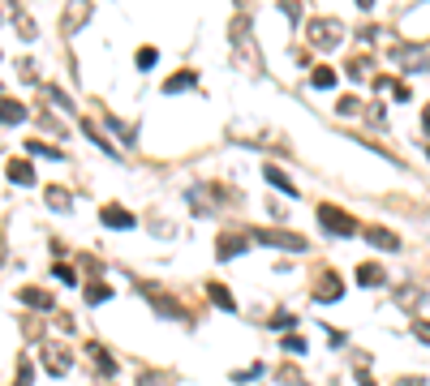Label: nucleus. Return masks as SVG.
Masks as SVG:
<instances>
[{
  "label": "nucleus",
  "mask_w": 430,
  "mask_h": 386,
  "mask_svg": "<svg viewBox=\"0 0 430 386\" xmlns=\"http://www.w3.org/2000/svg\"><path fill=\"white\" fill-rule=\"evenodd\" d=\"M39 357H43V369H47L52 378H65V374H69V365H73L69 348H60V344H43V348H39Z\"/></svg>",
  "instance_id": "3"
},
{
  "label": "nucleus",
  "mask_w": 430,
  "mask_h": 386,
  "mask_svg": "<svg viewBox=\"0 0 430 386\" xmlns=\"http://www.w3.org/2000/svg\"><path fill=\"white\" fill-rule=\"evenodd\" d=\"M413 335H418L422 344H430V322H426V318H418V322H413Z\"/></svg>",
  "instance_id": "27"
},
{
  "label": "nucleus",
  "mask_w": 430,
  "mask_h": 386,
  "mask_svg": "<svg viewBox=\"0 0 430 386\" xmlns=\"http://www.w3.org/2000/svg\"><path fill=\"white\" fill-rule=\"evenodd\" d=\"M26 151H30V155H43V159H56V164L65 159V155H60L56 146H43V142H26Z\"/></svg>",
  "instance_id": "21"
},
{
  "label": "nucleus",
  "mask_w": 430,
  "mask_h": 386,
  "mask_svg": "<svg viewBox=\"0 0 430 386\" xmlns=\"http://www.w3.org/2000/svg\"><path fill=\"white\" fill-rule=\"evenodd\" d=\"M246 240H250L246 232H241V236H237V232H228L224 240H219V249H215V257H219V262H228V257H237V253H241V249H246Z\"/></svg>",
  "instance_id": "7"
},
{
  "label": "nucleus",
  "mask_w": 430,
  "mask_h": 386,
  "mask_svg": "<svg viewBox=\"0 0 430 386\" xmlns=\"http://www.w3.org/2000/svg\"><path fill=\"white\" fill-rule=\"evenodd\" d=\"M318 305H331V300H340L344 296V279H336V275H323L314 283V292H310Z\"/></svg>",
  "instance_id": "5"
},
{
  "label": "nucleus",
  "mask_w": 430,
  "mask_h": 386,
  "mask_svg": "<svg viewBox=\"0 0 430 386\" xmlns=\"http://www.w3.org/2000/svg\"><path fill=\"white\" fill-rule=\"evenodd\" d=\"M284 348H289V352H293V357H301V352H306V344H301V339H297V335H289V339H284Z\"/></svg>",
  "instance_id": "32"
},
{
  "label": "nucleus",
  "mask_w": 430,
  "mask_h": 386,
  "mask_svg": "<svg viewBox=\"0 0 430 386\" xmlns=\"http://www.w3.org/2000/svg\"><path fill=\"white\" fill-rule=\"evenodd\" d=\"M206 296H211V300H215L224 313H232V309H237V300H232V292H228L224 283H206Z\"/></svg>",
  "instance_id": "13"
},
{
  "label": "nucleus",
  "mask_w": 430,
  "mask_h": 386,
  "mask_svg": "<svg viewBox=\"0 0 430 386\" xmlns=\"http://www.w3.org/2000/svg\"><path fill=\"white\" fill-rule=\"evenodd\" d=\"M280 378H284V386H306V378H301L293 365H284V369H280Z\"/></svg>",
  "instance_id": "24"
},
{
  "label": "nucleus",
  "mask_w": 430,
  "mask_h": 386,
  "mask_svg": "<svg viewBox=\"0 0 430 386\" xmlns=\"http://www.w3.org/2000/svg\"><path fill=\"white\" fill-rule=\"evenodd\" d=\"M348 77H370V56H357V60H348Z\"/></svg>",
  "instance_id": "20"
},
{
  "label": "nucleus",
  "mask_w": 430,
  "mask_h": 386,
  "mask_svg": "<svg viewBox=\"0 0 430 386\" xmlns=\"http://www.w3.org/2000/svg\"><path fill=\"white\" fill-rule=\"evenodd\" d=\"M250 240H263V245H276V249H289V253H301L306 249V240L301 236H293V232H267V228H254V232H246Z\"/></svg>",
  "instance_id": "4"
},
{
  "label": "nucleus",
  "mask_w": 430,
  "mask_h": 386,
  "mask_svg": "<svg viewBox=\"0 0 430 386\" xmlns=\"http://www.w3.org/2000/svg\"><path fill=\"white\" fill-rule=\"evenodd\" d=\"M263 176H267V181H272V185H280L284 193H289V198H297V185H293V181H289V176H284V172H280V168H267Z\"/></svg>",
  "instance_id": "18"
},
{
  "label": "nucleus",
  "mask_w": 430,
  "mask_h": 386,
  "mask_svg": "<svg viewBox=\"0 0 430 386\" xmlns=\"http://www.w3.org/2000/svg\"><path fill=\"white\" fill-rule=\"evenodd\" d=\"M272 326H276V331H293L297 318H293V313H280V318H272Z\"/></svg>",
  "instance_id": "26"
},
{
  "label": "nucleus",
  "mask_w": 430,
  "mask_h": 386,
  "mask_svg": "<svg viewBox=\"0 0 430 386\" xmlns=\"http://www.w3.org/2000/svg\"><path fill=\"white\" fill-rule=\"evenodd\" d=\"M138 386H172V382H168V378H164V374H147V378H142V382H138Z\"/></svg>",
  "instance_id": "29"
},
{
  "label": "nucleus",
  "mask_w": 430,
  "mask_h": 386,
  "mask_svg": "<svg viewBox=\"0 0 430 386\" xmlns=\"http://www.w3.org/2000/svg\"><path fill=\"white\" fill-rule=\"evenodd\" d=\"M366 240H370V245H379V249H401V236L396 232H387V228H366Z\"/></svg>",
  "instance_id": "8"
},
{
  "label": "nucleus",
  "mask_w": 430,
  "mask_h": 386,
  "mask_svg": "<svg viewBox=\"0 0 430 386\" xmlns=\"http://www.w3.org/2000/svg\"><path fill=\"white\" fill-rule=\"evenodd\" d=\"M86 300H91V305L112 300V287H108V283H86Z\"/></svg>",
  "instance_id": "19"
},
{
  "label": "nucleus",
  "mask_w": 430,
  "mask_h": 386,
  "mask_svg": "<svg viewBox=\"0 0 430 386\" xmlns=\"http://www.w3.org/2000/svg\"><path fill=\"white\" fill-rule=\"evenodd\" d=\"M405 386H426V382H422V378H409V382H405Z\"/></svg>",
  "instance_id": "34"
},
{
  "label": "nucleus",
  "mask_w": 430,
  "mask_h": 386,
  "mask_svg": "<svg viewBox=\"0 0 430 386\" xmlns=\"http://www.w3.org/2000/svg\"><path fill=\"white\" fill-rule=\"evenodd\" d=\"M99 219L108 223V228H117V232H125V228H134V215L130 211H125V206H104V211H99Z\"/></svg>",
  "instance_id": "6"
},
{
  "label": "nucleus",
  "mask_w": 430,
  "mask_h": 386,
  "mask_svg": "<svg viewBox=\"0 0 430 386\" xmlns=\"http://www.w3.org/2000/svg\"><path fill=\"white\" fill-rule=\"evenodd\" d=\"M306 35H310L314 47H323V52H327V47H336V43L344 39V26H340L336 18H314V22L306 26Z\"/></svg>",
  "instance_id": "1"
},
{
  "label": "nucleus",
  "mask_w": 430,
  "mask_h": 386,
  "mask_svg": "<svg viewBox=\"0 0 430 386\" xmlns=\"http://www.w3.org/2000/svg\"><path fill=\"white\" fill-rule=\"evenodd\" d=\"M95 365H99V374H117V361L108 357L104 348H95Z\"/></svg>",
  "instance_id": "22"
},
{
  "label": "nucleus",
  "mask_w": 430,
  "mask_h": 386,
  "mask_svg": "<svg viewBox=\"0 0 430 386\" xmlns=\"http://www.w3.org/2000/svg\"><path fill=\"white\" fill-rule=\"evenodd\" d=\"M318 223L331 232V236H353L357 232V223H353V215H344V211H336V206H318Z\"/></svg>",
  "instance_id": "2"
},
{
  "label": "nucleus",
  "mask_w": 430,
  "mask_h": 386,
  "mask_svg": "<svg viewBox=\"0 0 430 386\" xmlns=\"http://www.w3.org/2000/svg\"><path fill=\"white\" fill-rule=\"evenodd\" d=\"M9 181L13 185H30V181H35V168H30L26 159H13V164H9Z\"/></svg>",
  "instance_id": "14"
},
{
  "label": "nucleus",
  "mask_w": 430,
  "mask_h": 386,
  "mask_svg": "<svg viewBox=\"0 0 430 386\" xmlns=\"http://www.w3.org/2000/svg\"><path fill=\"white\" fill-rule=\"evenodd\" d=\"M26 120V107L18 99H0V125H22Z\"/></svg>",
  "instance_id": "9"
},
{
  "label": "nucleus",
  "mask_w": 430,
  "mask_h": 386,
  "mask_svg": "<svg viewBox=\"0 0 430 386\" xmlns=\"http://www.w3.org/2000/svg\"><path fill=\"white\" fill-rule=\"evenodd\" d=\"M357 279H361L366 287H379V283H387V270L374 266V262H361V266H357Z\"/></svg>",
  "instance_id": "10"
},
{
  "label": "nucleus",
  "mask_w": 430,
  "mask_h": 386,
  "mask_svg": "<svg viewBox=\"0 0 430 386\" xmlns=\"http://www.w3.org/2000/svg\"><path fill=\"white\" fill-rule=\"evenodd\" d=\"M138 64H142V69H151V64H155V47H142V52H138Z\"/></svg>",
  "instance_id": "30"
},
{
  "label": "nucleus",
  "mask_w": 430,
  "mask_h": 386,
  "mask_svg": "<svg viewBox=\"0 0 430 386\" xmlns=\"http://www.w3.org/2000/svg\"><path fill=\"white\" fill-rule=\"evenodd\" d=\"M336 112H340V116H357V112H361V103L353 99V94H344V99L336 103Z\"/></svg>",
  "instance_id": "23"
},
{
  "label": "nucleus",
  "mask_w": 430,
  "mask_h": 386,
  "mask_svg": "<svg viewBox=\"0 0 430 386\" xmlns=\"http://www.w3.org/2000/svg\"><path fill=\"white\" fill-rule=\"evenodd\" d=\"M22 305H30V309H52V292H43V287H22Z\"/></svg>",
  "instance_id": "12"
},
{
  "label": "nucleus",
  "mask_w": 430,
  "mask_h": 386,
  "mask_svg": "<svg viewBox=\"0 0 430 386\" xmlns=\"http://www.w3.org/2000/svg\"><path fill=\"white\" fill-rule=\"evenodd\" d=\"M422 129L430 133V103H426V112H422Z\"/></svg>",
  "instance_id": "33"
},
{
  "label": "nucleus",
  "mask_w": 430,
  "mask_h": 386,
  "mask_svg": "<svg viewBox=\"0 0 430 386\" xmlns=\"http://www.w3.org/2000/svg\"><path fill=\"white\" fill-rule=\"evenodd\" d=\"M43 202L52 206V211H69V206H73V193H69V189H60V185H52V189L43 193Z\"/></svg>",
  "instance_id": "11"
},
{
  "label": "nucleus",
  "mask_w": 430,
  "mask_h": 386,
  "mask_svg": "<svg viewBox=\"0 0 430 386\" xmlns=\"http://www.w3.org/2000/svg\"><path fill=\"white\" fill-rule=\"evenodd\" d=\"M18 386H30V357L18 361Z\"/></svg>",
  "instance_id": "28"
},
{
  "label": "nucleus",
  "mask_w": 430,
  "mask_h": 386,
  "mask_svg": "<svg viewBox=\"0 0 430 386\" xmlns=\"http://www.w3.org/2000/svg\"><path fill=\"white\" fill-rule=\"evenodd\" d=\"M56 279H65V283H77V270H73V266H56Z\"/></svg>",
  "instance_id": "31"
},
{
  "label": "nucleus",
  "mask_w": 430,
  "mask_h": 386,
  "mask_svg": "<svg viewBox=\"0 0 430 386\" xmlns=\"http://www.w3.org/2000/svg\"><path fill=\"white\" fill-rule=\"evenodd\" d=\"M401 305H422V287H401Z\"/></svg>",
  "instance_id": "25"
},
{
  "label": "nucleus",
  "mask_w": 430,
  "mask_h": 386,
  "mask_svg": "<svg viewBox=\"0 0 430 386\" xmlns=\"http://www.w3.org/2000/svg\"><path fill=\"white\" fill-rule=\"evenodd\" d=\"M194 82H198L194 73H177V77H168V82H164V90H168V94H181V90H189Z\"/></svg>",
  "instance_id": "17"
},
{
  "label": "nucleus",
  "mask_w": 430,
  "mask_h": 386,
  "mask_svg": "<svg viewBox=\"0 0 430 386\" xmlns=\"http://www.w3.org/2000/svg\"><path fill=\"white\" fill-rule=\"evenodd\" d=\"M104 125H108V129H112V133H117L121 142H134V129H130V125H125V120H117V116H112V112H104Z\"/></svg>",
  "instance_id": "16"
},
{
  "label": "nucleus",
  "mask_w": 430,
  "mask_h": 386,
  "mask_svg": "<svg viewBox=\"0 0 430 386\" xmlns=\"http://www.w3.org/2000/svg\"><path fill=\"white\" fill-rule=\"evenodd\" d=\"M310 82H314L318 90H331V86H336V69H327V64H318V69L310 73Z\"/></svg>",
  "instance_id": "15"
}]
</instances>
